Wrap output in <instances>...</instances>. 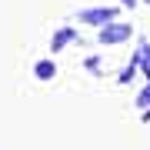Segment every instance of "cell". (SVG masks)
<instances>
[{
	"instance_id": "9",
	"label": "cell",
	"mask_w": 150,
	"mask_h": 150,
	"mask_svg": "<svg viewBox=\"0 0 150 150\" xmlns=\"http://www.w3.org/2000/svg\"><path fill=\"white\" fill-rule=\"evenodd\" d=\"M144 4H150V0H144Z\"/></svg>"
},
{
	"instance_id": "8",
	"label": "cell",
	"mask_w": 150,
	"mask_h": 150,
	"mask_svg": "<svg viewBox=\"0 0 150 150\" xmlns=\"http://www.w3.org/2000/svg\"><path fill=\"white\" fill-rule=\"evenodd\" d=\"M144 120H150V110H147V113H144Z\"/></svg>"
},
{
	"instance_id": "4",
	"label": "cell",
	"mask_w": 150,
	"mask_h": 150,
	"mask_svg": "<svg viewBox=\"0 0 150 150\" xmlns=\"http://www.w3.org/2000/svg\"><path fill=\"white\" fill-rule=\"evenodd\" d=\"M74 37H77V33H74V30H70V27H67V30H60V33H57V37H54V40H50V50H64V47H67V43H70V40H74Z\"/></svg>"
},
{
	"instance_id": "5",
	"label": "cell",
	"mask_w": 150,
	"mask_h": 150,
	"mask_svg": "<svg viewBox=\"0 0 150 150\" xmlns=\"http://www.w3.org/2000/svg\"><path fill=\"white\" fill-rule=\"evenodd\" d=\"M134 64H140V67H144V74L150 77V43H147V40L140 43V54H137V60H134Z\"/></svg>"
},
{
	"instance_id": "2",
	"label": "cell",
	"mask_w": 150,
	"mask_h": 150,
	"mask_svg": "<svg viewBox=\"0 0 150 150\" xmlns=\"http://www.w3.org/2000/svg\"><path fill=\"white\" fill-rule=\"evenodd\" d=\"M113 17H117L113 7H100V10H83L80 20H83V23H93V27H103V23H110Z\"/></svg>"
},
{
	"instance_id": "6",
	"label": "cell",
	"mask_w": 150,
	"mask_h": 150,
	"mask_svg": "<svg viewBox=\"0 0 150 150\" xmlns=\"http://www.w3.org/2000/svg\"><path fill=\"white\" fill-rule=\"evenodd\" d=\"M137 107H150V83H147L144 90L137 93Z\"/></svg>"
},
{
	"instance_id": "1",
	"label": "cell",
	"mask_w": 150,
	"mask_h": 150,
	"mask_svg": "<svg viewBox=\"0 0 150 150\" xmlns=\"http://www.w3.org/2000/svg\"><path fill=\"white\" fill-rule=\"evenodd\" d=\"M130 33H134V27L130 23H103L100 27V43H123V40H130Z\"/></svg>"
},
{
	"instance_id": "7",
	"label": "cell",
	"mask_w": 150,
	"mask_h": 150,
	"mask_svg": "<svg viewBox=\"0 0 150 150\" xmlns=\"http://www.w3.org/2000/svg\"><path fill=\"white\" fill-rule=\"evenodd\" d=\"M120 4H123V7H137V0H120Z\"/></svg>"
},
{
	"instance_id": "3",
	"label": "cell",
	"mask_w": 150,
	"mask_h": 150,
	"mask_svg": "<svg viewBox=\"0 0 150 150\" xmlns=\"http://www.w3.org/2000/svg\"><path fill=\"white\" fill-rule=\"evenodd\" d=\"M33 74H37V80H50V77L57 74V67H54V60H40V64L33 67Z\"/></svg>"
}]
</instances>
